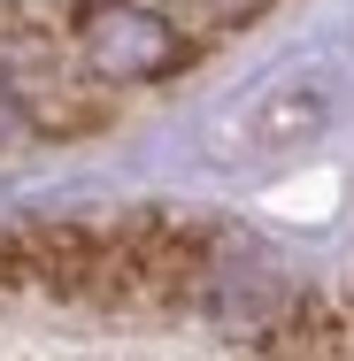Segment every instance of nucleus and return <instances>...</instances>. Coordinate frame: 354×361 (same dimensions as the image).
<instances>
[{
  "label": "nucleus",
  "mask_w": 354,
  "mask_h": 361,
  "mask_svg": "<svg viewBox=\"0 0 354 361\" xmlns=\"http://www.w3.org/2000/svg\"><path fill=\"white\" fill-rule=\"evenodd\" d=\"M70 47L85 77L100 85H162V77L193 70V31L154 0H77Z\"/></svg>",
  "instance_id": "obj_1"
},
{
  "label": "nucleus",
  "mask_w": 354,
  "mask_h": 361,
  "mask_svg": "<svg viewBox=\"0 0 354 361\" xmlns=\"http://www.w3.org/2000/svg\"><path fill=\"white\" fill-rule=\"evenodd\" d=\"M77 47H62V31H47L39 16H0V100L23 116V123H47V131H100L108 108L100 92L77 85Z\"/></svg>",
  "instance_id": "obj_2"
},
{
  "label": "nucleus",
  "mask_w": 354,
  "mask_h": 361,
  "mask_svg": "<svg viewBox=\"0 0 354 361\" xmlns=\"http://www.w3.org/2000/svg\"><path fill=\"white\" fill-rule=\"evenodd\" d=\"M331 116H339V77H331V70L285 77V85L239 100V108L216 123L208 154H223L231 169H278V161H293V154H308V146L324 139Z\"/></svg>",
  "instance_id": "obj_3"
},
{
  "label": "nucleus",
  "mask_w": 354,
  "mask_h": 361,
  "mask_svg": "<svg viewBox=\"0 0 354 361\" xmlns=\"http://www.w3.org/2000/svg\"><path fill=\"white\" fill-rule=\"evenodd\" d=\"M185 8H193L201 23H223V31H231V23H254L270 0H185Z\"/></svg>",
  "instance_id": "obj_4"
}]
</instances>
